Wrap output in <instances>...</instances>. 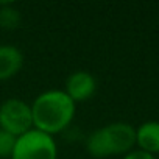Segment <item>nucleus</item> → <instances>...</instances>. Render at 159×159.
Here are the masks:
<instances>
[{"instance_id":"f03ea898","label":"nucleus","mask_w":159,"mask_h":159,"mask_svg":"<svg viewBox=\"0 0 159 159\" xmlns=\"http://www.w3.org/2000/svg\"><path fill=\"white\" fill-rule=\"evenodd\" d=\"M136 145V128L126 122H112L94 129L86 139V150L94 157L126 154Z\"/></svg>"},{"instance_id":"7ed1b4c3","label":"nucleus","mask_w":159,"mask_h":159,"mask_svg":"<svg viewBox=\"0 0 159 159\" xmlns=\"http://www.w3.org/2000/svg\"><path fill=\"white\" fill-rule=\"evenodd\" d=\"M58 147L53 136L30 129L16 139L11 159H56Z\"/></svg>"},{"instance_id":"f257e3e1","label":"nucleus","mask_w":159,"mask_h":159,"mask_svg":"<svg viewBox=\"0 0 159 159\" xmlns=\"http://www.w3.org/2000/svg\"><path fill=\"white\" fill-rule=\"evenodd\" d=\"M31 106L33 128L50 136L66 129L75 117V103L64 91L50 89L39 94Z\"/></svg>"},{"instance_id":"0eeeda50","label":"nucleus","mask_w":159,"mask_h":159,"mask_svg":"<svg viewBox=\"0 0 159 159\" xmlns=\"http://www.w3.org/2000/svg\"><path fill=\"white\" fill-rule=\"evenodd\" d=\"M136 145L153 156L159 153V122L148 120L140 123L136 128Z\"/></svg>"},{"instance_id":"1a4fd4ad","label":"nucleus","mask_w":159,"mask_h":159,"mask_svg":"<svg viewBox=\"0 0 159 159\" xmlns=\"http://www.w3.org/2000/svg\"><path fill=\"white\" fill-rule=\"evenodd\" d=\"M16 139H17L16 136L0 128V157H11L16 145Z\"/></svg>"},{"instance_id":"6e6552de","label":"nucleus","mask_w":159,"mask_h":159,"mask_svg":"<svg viewBox=\"0 0 159 159\" xmlns=\"http://www.w3.org/2000/svg\"><path fill=\"white\" fill-rule=\"evenodd\" d=\"M20 13L19 10H16L13 5L7 3V5H0V27L7 28V30H13L20 24Z\"/></svg>"},{"instance_id":"9d476101","label":"nucleus","mask_w":159,"mask_h":159,"mask_svg":"<svg viewBox=\"0 0 159 159\" xmlns=\"http://www.w3.org/2000/svg\"><path fill=\"white\" fill-rule=\"evenodd\" d=\"M123 159H156V157L150 153L142 151V150H131L129 153H126L123 156Z\"/></svg>"},{"instance_id":"423d86ee","label":"nucleus","mask_w":159,"mask_h":159,"mask_svg":"<svg viewBox=\"0 0 159 159\" xmlns=\"http://www.w3.org/2000/svg\"><path fill=\"white\" fill-rule=\"evenodd\" d=\"M24 67L22 52L10 44L0 45V81L13 78Z\"/></svg>"},{"instance_id":"20e7f679","label":"nucleus","mask_w":159,"mask_h":159,"mask_svg":"<svg viewBox=\"0 0 159 159\" xmlns=\"http://www.w3.org/2000/svg\"><path fill=\"white\" fill-rule=\"evenodd\" d=\"M0 128L19 137L33 129L31 106L20 98H8L0 105Z\"/></svg>"},{"instance_id":"39448f33","label":"nucleus","mask_w":159,"mask_h":159,"mask_svg":"<svg viewBox=\"0 0 159 159\" xmlns=\"http://www.w3.org/2000/svg\"><path fill=\"white\" fill-rule=\"evenodd\" d=\"M97 91V80L91 72L76 70L72 72L66 80V94L76 105L89 100Z\"/></svg>"}]
</instances>
